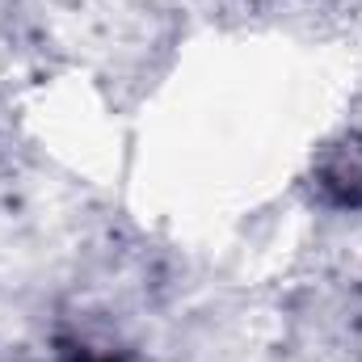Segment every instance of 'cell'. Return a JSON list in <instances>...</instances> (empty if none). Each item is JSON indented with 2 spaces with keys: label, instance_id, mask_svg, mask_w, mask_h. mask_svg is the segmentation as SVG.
Masks as SVG:
<instances>
[{
  "label": "cell",
  "instance_id": "6da1fadb",
  "mask_svg": "<svg viewBox=\"0 0 362 362\" xmlns=\"http://www.w3.org/2000/svg\"><path fill=\"white\" fill-rule=\"evenodd\" d=\"M320 185L329 189L333 202H341V206H362V152L358 148L346 144V148L325 165Z\"/></svg>",
  "mask_w": 362,
  "mask_h": 362
}]
</instances>
